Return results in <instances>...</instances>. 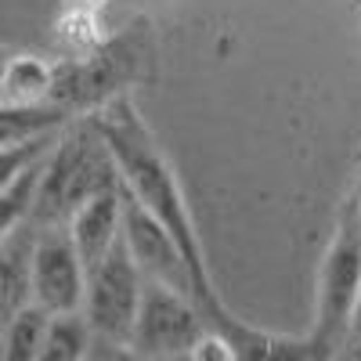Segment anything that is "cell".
Masks as SVG:
<instances>
[{
    "label": "cell",
    "instance_id": "1",
    "mask_svg": "<svg viewBox=\"0 0 361 361\" xmlns=\"http://www.w3.org/2000/svg\"><path fill=\"white\" fill-rule=\"evenodd\" d=\"M90 116L98 119L105 141L112 145L116 163H119V177H123V188L177 238L180 250L188 253L192 271L199 279L202 311H206L209 325L221 329V333H228L243 357L267 361L275 336H267V333H260V329L238 322L224 307V300H221V293L214 286V275H209V264H206V253H202V243H199V231H195V221H192L188 199H185V192H180V180H177L173 166L166 163V156L159 152L152 130H148L145 119L137 116L134 102L127 94H119V98H112L109 105H102L98 112H90Z\"/></svg>",
    "mask_w": 361,
    "mask_h": 361
},
{
    "label": "cell",
    "instance_id": "2",
    "mask_svg": "<svg viewBox=\"0 0 361 361\" xmlns=\"http://www.w3.org/2000/svg\"><path fill=\"white\" fill-rule=\"evenodd\" d=\"M119 185H123L119 163H116L112 145L105 141L98 127V119L76 116L62 130V137H58L54 152L47 159L44 185H40L29 224L66 228L87 199H94L98 192H109V188H119Z\"/></svg>",
    "mask_w": 361,
    "mask_h": 361
},
{
    "label": "cell",
    "instance_id": "3",
    "mask_svg": "<svg viewBox=\"0 0 361 361\" xmlns=\"http://www.w3.org/2000/svg\"><path fill=\"white\" fill-rule=\"evenodd\" d=\"M148 62H152V37L145 22H137L127 33L109 37L98 51L73 54L58 66L51 105H62L69 116H90L141 80Z\"/></svg>",
    "mask_w": 361,
    "mask_h": 361
},
{
    "label": "cell",
    "instance_id": "4",
    "mask_svg": "<svg viewBox=\"0 0 361 361\" xmlns=\"http://www.w3.org/2000/svg\"><path fill=\"white\" fill-rule=\"evenodd\" d=\"M357 289H361V209L350 195L340 206L336 224H333V238H329L322 264H318L314 325H311L307 336L314 340V347L325 357L340 354L336 347H347Z\"/></svg>",
    "mask_w": 361,
    "mask_h": 361
},
{
    "label": "cell",
    "instance_id": "5",
    "mask_svg": "<svg viewBox=\"0 0 361 361\" xmlns=\"http://www.w3.org/2000/svg\"><path fill=\"white\" fill-rule=\"evenodd\" d=\"M141 293H145V271L137 267L130 246L119 238L112 253H105L98 264L87 267L83 314L98 340L130 350V333L137 322Z\"/></svg>",
    "mask_w": 361,
    "mask_h": 361
},
{
    "label": "cell",
    "instance_id": "6",
    "mask_svg": "<svg viewBox=\"0 0 361 361\" xmlns=\"http://www.w3.org/2000/svg\"><path fill=\"white\" fill-rule=\"evenodd\" d=\"M209 318L192 296L177 293L163 282L145 279L137 322L130 333V357L148 361H170V357H192V347L209 333Z\"/></svg>",
    "mask_w": 361,
    "mask_h": 361
},
{
    "label": "cell",
    "instance_id": "7",
    "mask_svg": "<svg viewBox=\"0 0 361 361\" xmlns=\"http://www.w3.org/2000/svg\"><path fill=\"white\" fill-rule=\"evenodd\" d=\"M33 300L51 314L83 311L87 264L66 228H40L33 253Z\"/></svg>",
    "mask_w": 361,
    "mask_h": 361
},
{
    "label": "cell",
    "instance_id": "8",
    "mask_svg": "<svg viewBox=\"0 0 361 361\" xmlns=\"http://www.w3.org/2000/svg\"><path fill=\"white\" fill-rule=\"evenodd\" d=\"M66 231L76 243L87 267L98 264L105 253H112V246L123 238V185L87 199L66 224Z\"/></svg>",
    "mask_w": 361,
    "mask_h": 361
},
{
    "label": "cell",
    "instance_id": "9",
    "mask_svg": "<svg viewBox=\"0 0 361 361\" xmlns=\"http://www.w3.org/2000/svg\"><path fill=\"white\" fill-rule=\"evenodd\" d=\"M37 224H18L4 231V253H0V322L33 304V253H37Z\"/></svg>",
    "mask_w": 361,
    "mask_h": 361
},
{
    "label": "cell",
    "instance_id": "10",
    "mask_svg": "<svg viewBox=\"0 0 361 361\" xmlns=\"http://www.w3.org/2000/svg\"><path fill=\"white\" fill-rule=\"evenodd\" d=\"M58 66L44 62L37 54H11L0 73V109H25L44 105L54 94Z\"/></svg>",
    "mask_w": 361,
    "mask_h": 361
},
{
    "label": "cell",
    "instance_id": "11",
    "mask_svg": "<svg viewBox=\"0 0 361 361\" xmlns=\"http://www.w3.org/2000/svg\"><path fill=\"white\" fill-rule=\"evenodd\" d=\"M51 318L54 314L33 300V304H25L22 311H15L8 322H0V329H4V340H0L4 361H40Z\"/></svg>",
    "mask_w": 361,
    "mask_h": 361
},
{
    "label": "cell",
    "instance_id": "12",
    "mask_svg": "<svg viewBox=\"0 0 361 361\" xmlns=\"http://www.w3.org/2000/svg\"><path fill=\"white\" fill-rule=\"evenodd\" d=\"M51 159V156H47ZM47 159L25 166L11 177L0 180V228L11 231L18 224H25L33 217V206H37V195H40V185H44V170H47Z\"/></svg>",
    "mask_w": 361,
    "mask_h": 361
},
{
    "label": "cell",
    "instance_id": "13",
    "mask_svg": "<svg viewBox=\"0 0 361 361\" xmlns=\"http://www.w3.org/2000/svg\"><path fill=\"white\" fill-rule=\"evenodd\" d=\"M90 347H94V329H90L87 314L66 311V314L51 318L40 361H83L90 357Z\"/></svg>",
    "mask_w": 361,
    "mask_h": 361
},
{
    "label": "cell",
    "instance_id": "14",
    "mask_svg": "<svg viewBox=\"0 0 361 361\" xmlns=\"http://www.w3.org/2000/svg\"><path fill=\"white\" fill-rule=\"evenodd\" d=\"M58 40H62L73 54H90L98 51L109 37L102 25V11H87V8H66V15L58 18Z\"/></svg>",
    "mask_w": 361,
    "mask_h": 361
},
{
    "label": "cell",
    "instance_id": "15",
    "mask_svg": "<svg viewBox=\"0 0 361 361\" xmlns=\"http://www.w3.org/2000/svg\"><path fill=\"white\" fill-rule=\"evenodd\" d=\"M192 361H243V354H238V347L228 333L209 329V333L192 347Z\"/></svg>",
    "mask_w": 361,
    "mask_h": 361
},
{
    "label": "cell",
    "instance_id": "16",
    "mask_svg": "<svg viewBox=\"0 0 361 361\" xmlns=\"http://www.w3.org/2000/svg\"><path fill=\"white\" fill-rule=\"evenodd\" d=\"M357 336H361V289H357V300H354V314H350V336H347V343L357 340Z\"/></svg>",
    "mask_w": 361,
    "mask_h": 361
},
{
    "label": "cell",
    "instance_id": "17",
    "mask_svg": "<svg viewBox=\"0 0 361 361\" xmlns=\"http://www.w3.org/2000/svg\"><path fill=\"white\" fill-rule=\"evenodd\" d=\"M109 0H66V8H87V11H102Z\"/></svg>",
    "mask_w": 361,
    "mask_h": 361
},
{
    "label": "cell",
    "instance_id": "18",
    "mask_svg": "<svg viewBox=\"0 0 361 361\" xmlns=\"http://www.w3.org/2000/svg\"><path fill=\"white\" fill-rule=\"evenodd\" d=\"M340 354H343V357H361V336H357V340H350V343H347V350H340Z\"/></svg>",
    "mask_w": 361,
    "mask_h": 361
},
{
    "label": "cell",
    "instance_id": "19",
    "mask_svg": "<svg viewBox=\"0 0 361 361\" xmlns=\"http://www.w3.org/2000/svg\"><path fill=\"white\" fill-rule=\"evenodd\" d=\"M354 202H357V209H361V177H357V185H354Z\"/></svg>",
    "mask_w": 361,
    "mask_h": 361
}]
</instances>
